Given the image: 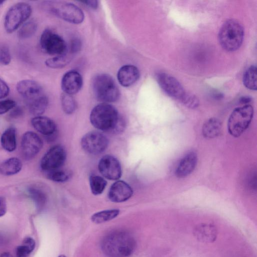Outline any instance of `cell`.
Segmentation results:
<instances>
[{"label":"cell","mask_w":257,"mask_h":257,"mask_svg":"<svg viewBox=\"0 0 257 257\" xmlns=\"http://www.w3.org/2000/svg\"><path fill=\"white\" fill-rule=\"evenodd\" d=\"M1 144L6 151L13 152L17 147L16 131L14 127L7 128L1 137Z\"/></svg>","instance_id":"cell-23"},{"label":"cell","mask_w":257,"mask_h":257,"mask_svg":"<svg viewBox=\"0 0 257 257\" xmlns=\"http://www.w3.org/2000/svg\"><path fill=\"white\" fill-rule=\"evenodd\" d=\"M7 210V203L4 197H0V217L4 216Z\"/></svg>","instance_id":"cell-38"},{"label":"cell","mask_w":257,"mask_h":257,"mask_svg":"<svg viewBox=\"0 0 257 257\" xmlns=\"http://www.w3.org/2000/svg\"><path fill=\"white\" fill-rule=\"evenodd\" d=\"M83 84V79L81 74L75 70L66 72L61 80V88L64 93L73 95L81 89Z\"/></svg>","instance_id":"cell-14"},{"label":"cell","mask_w":257,"mask_h":257,"mask_svg":"<svg viewBox=\"0 0 257 257\" xmlns=\"http://www.w3.org/2000/svg\"><path fill=\"white\" fill-rule=\"evenodd\" d=\"M256 67L252 65L244 72L243 76V83L248 89L255 90L256 89Z\"/></svg>","instance_id":"cell-26"},{"label":"cell","mask_w":257,"mask_h":257,"mask_svg":"<svg viewBox=\"0 0 257 257\" xmlns=\"http://www.w3.org/2000/svg\"><path fill=\"white\" fill-rule=\"evenodd\" d=\"M82 3L92 9H96L98 7V2L97 1H83Z\"/></svg>","instance_id":"cell-39"},{"label":"cell","mask_w":257,"mask_h":257,"mask_svg":"<svg viewBox=\"0 0 257 257\" xmlns=\"http://www.w3.org/2000/svg\"><path fill=\"white\" fill-rule=\"evenodd\" d=\"M251 97L248 96H244L240 97L239 101L242 103H247L251 101Z\"/></svg>","instance_id":"cell-40"},{"label":"cell","mask_w":257,"mask_h":257,"mask_svg":"<svg viewBox=\"0 0 257 257\" xmlns=\"http://www.w3.org/2000/svg\"><path fill=\"white\" fill-rule=\"evenodd\" d=\"M133 194L131 187L125 182L117 181L110 187L108 192V198L113 202L120 203L130 199Z\"/></svg>","instance_id":"cell-15"},{"label":"cell","mask_w":257,"mask_h":257,"mask_svg":"<svg viewBox=\"0 0 257 257\" xmlns=\"http://www.w3.org/2000/svg\"><path fill=\"white\" fill-rule=\"evenodd\" d=\"M92 88L96 98L102 103L117 101L120 91L112 77L106 74H99L94 78Z\"/></svg>","instance_id":"cell-4"},{"label":"cell","mask_w":257,"mask_h":257,"mask_svg":"<svg viewBox=\"0 0 257 257\" xmlns=\"http://www.w3.org/2000/svg\"><path fill=\"white\" fill-rule=\"evenodd\" d=\"M4 1H0V5H1V4H2L3 3H4Z\"/></svg>","instance_id":"cell-43"},{"label":"cell","mask_w":257,"mask_h":257,"mask_svg":"<svg viewBox=\"0 0 257 257\" xmlns=\"http://www.w3.org/2000/svg\"><path fill=\"white\" fill-rule=\"evenodd\" d=\"M22 168L21 161L16 157L9 158L0 165V173L3 175L11 176L20 172Z\"/></svg>","instance_id":"cell-22"},{"label":"cell","mask_w":257,"mask_h":257,"mask_svg":"<svg viewBox=\"0 0 257 257\" xmlns=\"http://www.w3.org/2000/svg\"><path fill=\"white\" fill-rule=\"evenodd\" d=\"M31 6L26 3H18L12 6L5 18L4 26L8 33H12L17 29L30 17Z\"/></svg>","instance_id":"cell-6"},{"label":"cell","mask_w":257,"mask_h":257,"mask_svg":"<svg viewBox=\"0 0 257 257\" xmlns=\"http://www.w3.org/2000/svg\"><path fill=\"white\" fill-rule=\"evenodd\" d=\"M90 121L94 127L104 132L114 133L120 131L123 126L116 109L106 103H100L92 109Z\"/></svg>","instance_id":"cell-2"},{"label":"cell","mask_w":257,"mask_h":257,"mask_svg":"<svg viewBox=\"0 0 257 257\" xmlns=\"http://www.w3.org/2000/svg\"><path fill=\"white\" fill-rule=\"evenodd\" d=\"M253 114V108L250 105H245L233 110L228 120L227 127L233 137H239L248 127Z\"/></svg>","instance_id":"cell-5"},{"label":"cell","mask_w":257,"mask_h":257,"mask_svg":"<svg viewBox=\"0 0 257 257\" xmlns=\"http://www.w3.org/2000/svg\"><path fill=\"white\" fill-rule=\"evenodd\" d=\"M58 257H66V256L64 254H61L59 256H58Z\"/></svg>","instance_id":"cell-42"},{"label":"cell","mask_w":257,"mask_h":257,"mask_svg":"<svg viewBox=\"0 0 257 257\" xmlns=\"http://www.w3.org/2000/svg\"><path fill=\"white\" fill-rule=\"evenodd\" d=\"M43 147V141L35 133L29 131L23 136L21 151L23 157L27 160L34 158Z\"/></svg>","instance_id":"cell-11"},{"label":"cell","mask_w":257,"mask_h":257,"mask_svg":"<svg viewBox=\"0 0 257 257\" xmlns=\"http://www.w3.org/2000/svg\"><path fill=\"white\" fill-rule=\"evenodd\" d=\"M42 49L47 53L56 56L64 55L67 51V45L64 39L50 29L42 33L40 40Z\"/></svg>","instance_id":"cell-8"},{"label":"cell","mask_w":257,"mask_h":257,"mask_svg":"<svg viewBox=\"0 0 257 257\" xmlns=\"http://www.w3.org/2000/svg\"><path fill=\"white\" fill-rule=\"evenodd\" d=\"M30 112L35 115L39 116L42 114L46 110L48 104V99L44 93L41 95L27 101Z\"/></svg>","instance_id":"cell-21"},{"label":"cell","mask_w":257,"mask_h":257,"mask_svg":"<svg viewBox=\"0 0 257 257\" xmlns=\"http://www.w3.org/2000/svg\"><path fill=\"white\" fill-rule=\"evenodd\" d=\"M98 168L101 174L108 180H117L121 176L120 163L112 155L103 156L99 161Z\"/></svg>","instance_id":"cell-13"},{"label":"cell","mask_w":257,"mask_h":257,"mask_svg":"<svg viewBox=\"0 0 257 257\" xmlns=\"http://www.w3.org/2000/svg\"><path fill=\"white\" fill-rule=\"evenodd\" d=\"M28 192L30 197L35 203L36 209L38 211H41L46 204L45 194L41 190L33 187L29 188Z\"/></svg>","instance_id":"cell-29"},{"label":"cell","mask_w":257,"mask_h":257,"mask_svg":"<svg viewBox=\"0 0 257 257\" xmlns=\"http://www.w3.org/2000/svg\"><path fill=\"white\" fill-rule=\"evenodd\" d=\"M11 61V55L8 47L5 45L0 46V63L7 65Z\"/></svg>","instance_id":"cell-35"},{"label":"cell","mask_w":257,"mask_h":257,"mask_svg":"<svg viewBox=\"0 0 257 257\" xmlns=\"http://www.w3.org/2000/svg\"><path fill=\"white\" fill-rule=\"evenodd\" d=\"M48 9L51 13L69 23L78 24L84 18L82 11L76 5L66 2H51Z\"/></svg>","instance_id":"cell-7"},{"label":"cell","mask_w":257,"mask_h":257,"mask_svg":"<svg viewBox=\"0 0 257 257\" xmlns=\"http://www.w3.org/2000/svg\"><path fill=\"white\" fill-rule=\"evenodd\" d=\"M197 155L191 152L186 154L180 161L175 170L176 176L183 178L190 175L194 170L197 163Z\"/></svg>","instance_id":"cell-18"},{"label":"cell","mask_w":257,"mask_h":257,"mask_svg":"<svg viewBox=\"0 0 257 257\" xmlns=\"http://www.w3.org/2000/svg\"><path fill=\"white\" fill-rule=\"evenodd\" d=\"M69 61V58L64 54L48 59L45 61V64L50 68H60L67 65Z\"/></svg>","instance_id":"cell-32"},{"label":"cell","mask_w":257,"mask_h":257,"mask_svg":"<svg viewBox=\"0 0 257 257\" xmlns=\"http://www.w3.org/2000/svg\"><path fill=\"white\" fill-rule=\"evenodd\" d=\"M117 77L120 84L124 87H128L138 81L140 77V72L135 66L126 65L119 69Z\"/></svg>","instance_id":"cell-17"},{"label":"cell","mask_w":257,"mask_h":257,"mask_svg":"<svg viewBox=\"0 0 257 257\" xmlns=\"http://www.w3.org/2000/svg\"><path fill=\"white\" fill-rule=\"evenodd\" d=\"M16 88L26 102L44 93L41 86L32 80L25 79L20 81L17 84Z\"/></svg>","instance_id":"cell-16"},{"label":"cell","mask_w":257,"mask_h":257,"mask_svg":"<svg viewBox=\"0 0 257 257\" xmlns=\"http://www.w3.org/2000/svg\"><path fill=\"white\" fill-rule=\"evenodd\" d=\"M157 81L163 91L170 97L180 100L185 91L181 83L173 76L166 73L157 75Z\"/></svg>","instance_id":"cell-12"},{"label":"cell","mask_w":257,"mask_h":257,"mask_svg":"<svg viewBox=\"0 0 257 257\" xmlns=\"http://www.w3.org/2000/svg\"><path fill=\"white\" fill-rule=\"evenodd\" d=\"M193 234L195 237L200 241L212 242L217 237V230L212 224L201 223L195 227Z\"/></svg>","instance_id":"cell-19"},{"label":"cell","mask_w":257,"mask_h":257,"mask_svg":"<svg viewBox=\"0 0 257 257\" xmlns=\"http://www.w3.org/2000/svg\"><path fill=\"white\" fill-rule=\"evenodd\" d=\"M37 27V24L34 21H30L24 23L19 30V37L22 39L31 37L36 32Z\"/></svg>","instance_id":"cell-31"},{"label":"cell","mask_w":257,"mask_h":257,"mask_svg":"<svg viewBox=\"0 0 257 257\" xmlns=\"http://www.w3.org/2000/svg\"><path fill=\"white\" fill-rule=\"evenodd\" d=\"M89 184L91 191L93 194L97 195L101 194L104 191L107 182L101 176L91 175L89 178Z\"/></svg>","instance_id":"cell-28"},{"label":"cell","mask_w":257,"mask_h":257,"mask_svg":"<svg viewBox=\"0 0 257 257\" xmlns=\"http://www.w3.org/2000/svg\"><path fill=\"white\" fill-rule=\"evenodd\" d=\"M180 101L187 107L194 109L199 104L198 97L194 94L185 92Z\"/></svg>","instance_id":"cell-34"},{"label":"cell","mask_w":257,"mask_h":257,"mask_svg":"<svg viewBox=\"0 0 257 257\" xmlns=\"http://www.w3.org/2000/svg\"><path fill=\"white\" fill-rule=\"evenodd\" d=\"M35 247L34 239L28 237L24 239L22 244L16 248L17 257H28Z\"/></svg>","instance_id":"cell-27"},{"label":"cell","mask_w":257,"mask_h":257,"mask_svg":"<svg viewBox=\"0 0 257 257\" xmlns=\"http://www.w3.org/2000/svg\"><path fill=\"white\" fill-rule=\"evenodd\" d=\"M70 174L68 171L59 169L49 172L48 178L54 182H64L69 179Z\"/></svg>","instance_id":"cell-33"},{"label":"cell","mask_w":257,"mask_h":257,"mask_svg":"<svg viewBox=\"0 0 257 257\" xmlns=\"http://www.w3.org/2000/svg\"><path fill=\"white\" fill-rule=\"evenodd\" d=\"M0 257H13V255L9 252H5L0 255Z\"/></svg>","instance_id":"cell-41"},{"label":"cell","mask_w":257,"mask_h":257,"mask_svg":"<svg viewBox=\"0 0 257 257\" xmlns=\"http://www.w3.org/2000/svg\"><path fill=\"white\" fill-rule=\"evenodd\" d=\"M221 127V122L218 118H210L204 122L203 125V135L207 139L214 138L219 135Z\"/></svg>","instance_id":"cell-24"},{"label":"cell","mask_w":257,"mask_h":257,"mask_svg":"<svg viewBox=\"0 0 257 257\" xmlns=\"http://www.w3.org/2000/svg\"><path fill=\"white\" fill-rule=\"evenodd\" d=\"M119 213V210L116 209L100 211L93 214L91 220L95 224H100L114 219Z\"/></svg>","instance_id":"cell-25"},{"label":"cell","mask_w":257,"mask_h":257,"mask_svg":"<svg viewBox=\"0 0 257 257\" xmlns=\"http://www.w3.org/2000/svg\"><path fill=\"white\" fill-rule=\"evenodd\" d=\"M61 102L63 111L67 114L72 113L76 109V104L71 95L63 93L61 95Z\"/></svg>","instance_id":"cell-30"},{"label":"cell","mask_w":257,"mask_h":257,"mask_svg":"<svg viewBox=\"0 0 257 257\" xmlns=\"http://www.w3.org/2000/svg\"><path fill=\"white\" fill-rule=\"evenodd\" d=\"M10 92V88L7 83L0 78V99L7 97Z\"/></svg>","instance_id":"cell-37"},{"label":"cell","mask_w":257,"mask_h":257,"mask_svg":"<svg viewBox=\"0 0 257 257\" xmlns=\"http://www.w3.org/2000/svg\"><path fill=\"white\" fill-rule=\"evenodd\" d=\"M31 124L37 131L46 136L53 135L56 131L54 121L46 116H35L31 120Z\"/></svg>","instance_id":"cell-20"},{"label":"cell","mask_w":257,"mask_h":257,"mask_svg":"<svg viewBox=\"0 0 257 257\" xmlns=\"http://www.w3.org/2000/svg\"><path fill=\"white\" fill-rule=\"evenodd\" d=\"M66 158L65 149L61 146L56 145L51 148L44 155L40 162L41 169L50 172L59 169Z\"/></svg>","instance_id":"cell-10"},{"label":"cell","mask_w":257,"mask_h":257,"mask_svg":"<svg viewBox=\"0 0 257 257\" xmlns=\"http://www.w3.org/2000/svg\"><path fill=\"white\" fill-rule=\"evenodd\" d=\"M243 36V28L241 24L236 20L229 19L222 25L218 34V40L224 50L232 52L240 47Z\"/></svg>","instance_id":"cell-3"},{"label":"cell","mask_w":257,"mask_h":257,"mask_svg":"<svg viewBox=\"0 0 257 257\" xmlns=\"http://www.w3.org/2000/svg\"><path fill=\"white\" fill-rule=\"evenodd\" d=\"M16 106V102L12 99L0 101V114H4L13 109Z\"/></svg>","instance_id":"cell-36"},{"label":"cell","mask_w":257,"mask_h":257,"mask_svg":"<svg viewBox=\"0 0 257 257\" xmlns=\"http://www.w3.org/2000/svg\"><path fill=\"white\" fill-rule=\"evenodd\" d=\"M108 144L107 137L97 131L87 133L82 138L81 141L83 149L86 152L92 155L98 154L104 151Z\"/></svg>","instance_id":"cell-9"},{"label":"cell","mask_w":257,"mask_h":257,"mask_svg":"<svg viewBox=\"0 0 257 257\" xmlns=\"http://www.w3.org/2000/svg\"><path fill=\"white\" fill-rule=\"evenodd\" d=\"M136 245L133 235L123 230L109 233L101 243L102 251L107 257H128L134 251Z\"/></svg>","instance_id":"cell-1"}]
</instances>
